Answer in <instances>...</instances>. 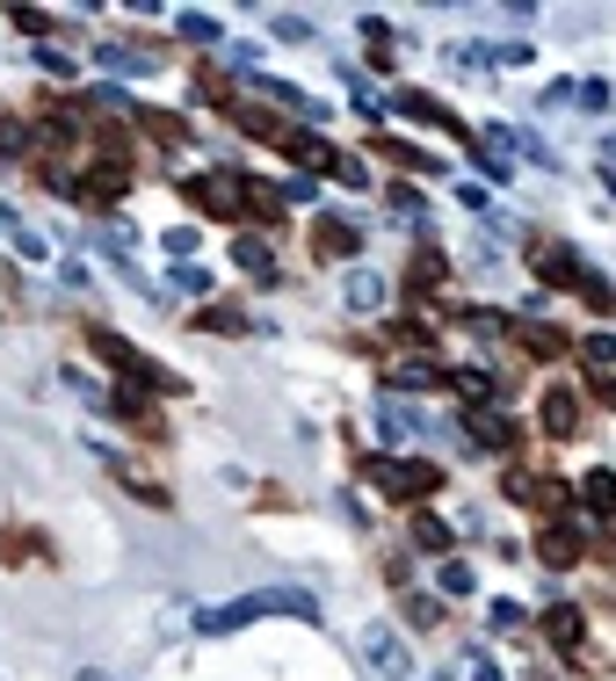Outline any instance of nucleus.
Returning <instances> with one entry per match:
<instances>
[{"instance_id": "10", "label": "nucleus", "mask_w": 616, "mask_h": 681, "mask_svg": "<svg viewBox=\"0 0 616 681\" xmlns=\"http://www.w3.org/2000/svg\"><path fill=\"white\" fill-rule=\"evenodd\" d=\"M385 385H399V392H442V385H450V370H436L428 355H406V363L385 370ZM399 392H392V399H399Z\"/></svg>"}, {"instance_id": "8", "label": "nucleus", "mask_w": 616, "mask_h": 681, "mask_svg": "<svg viewBox=\"0 0 616 681\" xmlns=\"http://www.w3.org/2000/svg\"><path fill=\"white\" fill-rule=\"evenodd\" d=\"M123 189H131V167H109V160H102V167H95V175H80V182H73L66 196H80L88 210H109V204H117Z\"/></svg>"}, {"instance_id": "4", "label": "nucleus", "mask_w": 616, "mask_h": 681, "mask_svg": "<svg viewBox=\"0 0 616 681\" xmlns=\"http://www.w3.org/2000/svg\"><path fill=\"white\" fill-rule=\"evenodd\" d=\"M370 479L392 501H436L442 493V464H428V457H385V464H370Z\"/></svg>"}, {"instance_id": "29", "label": "nucleus", "mask_w": 616, "mask_h": 681, "mask_svg": "<svg viewBox=\"0 0 616 681\" xmlns=\"http://www.w3.org/2000/svg\"><path fill=\"white\" fill-rule=\"evenodd\" d=\"M406 624H414V630H436V624H442V594H406Z\"/></svg>"}, {"instance_id": "28", "label": "nucleus", "mask_w": 616, "mask_h": 681, "mask_svg": "<svg viewBox=\"0 0 616 681\" xmlns=\"http://www.w3.org/2000/svg\"><path fill=\"white\" fill-rule=\"evenodd\" d=\"M450 385L464 392V406H493V377H486V370H450Z\"/></svg>"}, {"instance_id": "31", "label": "nucleus", "mask_w": 616, "mask_h": 681, "mask_svg": "<svg viewBox=\"0 0 616 681\" xmlns=\"http://www.w3.org/2000/svg\"><path fill=\"white\" fill-rule=\"evenodd\" d=\"M327 175H334L341 189H363V182H370V167H363L355 153H334V160H327Z\"/></svg>"}, {"instance_id": "13", "label": "nucleus", "mask_w": 616, "mask_h": 681, "mask_svg": "<svg viewBox=\"0 0 616 681\" xmlns=\"http://www.w3.org/2000/svg\"><path fill=\"white\" fill-rule=\"evenodd\" d=\"M392 102H399L406 117H421V123H442V131H458V139H472V131H464V123H458V109H442L436 95H421V88H399V95H392Z\"/></svg>"}, {"instance_id": "1", "label": "nucleus", "mask_w": 616, "mask_h": 681, "mask_svg": "<svg viewBox=\"0 0 616 681\" xmlns=\"http://www.w3.org/2000/svg\"><path fill=\"white\" fill-rule=\"evenodd\" d=\"M254 616H319V602L305 587H262V594H240V602L196 609V624H204V630H246Z\"/></svg>"}, {"instance_id": "2", "label": "nucleus", "mask_w": 616, "mask_h": 681, "mask_svg": "<svg viewBox=\"0 0 616 681\" xmlns=\"http://www.w3.org/2000/svg\"><path fill=\"white\" fill-rule=\"evenodd\" d=\"M88 349L102 355L109 370H123V377H131L139 392H153V399H160V392H182V377H175V370H160L153 355H139L131 341H123V333H109V327H95V333H88Z\"/></svg>"}, {"instance_id": "23", "label": "nucleus", "mask_w": 616, "mask_h": 681, "mask_svg": "<svg viewBox=\"0 0 616 681\" xmlns=\"http://www.w3.org/2000/svg\"><path fill=\"white\" fill-rule=\"evenodd\" d=\"M370 153H385L392 167H414V175H436V153H421V145H406V139H377Z\"/></svg>"}, {"instance_id": "40", "label": "nucleus", "mask_w": 616, "mask_h": 681, "mask_svg": "<svg viewBox=\"0 0 616 681\" xmlns=\"http://www.w3.org/2000/svg\"><path fill=\"white\" fill-rule=\"evenodd\" d=\"M30 543H36V537H15V529H0V565H22L15 551H30Z\"/></svg>"}, {"instance_id": "44", "label": "nucleus", "mask_w": 616, "mask_h": 681, "mask_svg": "<svg viewBox=\"0 0 616 681\" xmlns=\"http://www.w3.org/2000/svg\"><path fill=\"white\" fill-rule=\"evenodd\" d=\"M602 399H609V406H616V377H602Z\"/></svg>"}, {"instance_id": "16", "label": "nucleus", "mask_w": 616, "mask_h": 681, "mask_svg": "<svg viewBox=\"0 0 616 681\" xmlns=\"http://www.w3.org/2000/svg\"><path fill=\"white\" fill-rule=\"evenodd\" d=\"M515 341H522L529 355H544V363H551V355H565V349H573V333L544 327V319H515Z\"/></svg>"}, {"instance_id": "42", "label": "nucleus", "mask_w": 616, "mask_h": 681, "mask_svg": "<svg viewBox=\"0 0 616 681\" xmlns=\"http://www.w3.org/2000/svg\"><path fill=\"white\" fill-rule=\"evenodd\" d=\"M501 493H508V501H529V493H537V479H529V472H508V479H501Z\"/></svg>"}, {"instance_id": "33", "label": "nucleus", "mask_w": 616, "mask_h": 681, "mask_svg": "<svg viewBox=\"0 0 616 681\" xmlns=\"http://www.w3.org/2000/svg\"><path fill=\"white\" fill-rule=\"evenodd\" d=\"M581 355H587L595 370H616V333H587V341H581Z\"/></svg>"}, {"instance_id": "38", "label": "nucleus", "mask_w": 616, "mask_h": 681, "mask_svg": "<svg viewBox=\"0 0 616 681\" xmlns=\"http://www.w3.org/2000/svg\"><path fill=\"white\" fill-rule=\"evenodd\" d=\"M102 66H117V73H139V66H145V52H123V44H102Z\"/></svg>"}, {"instance_id": "22", "label": "nucleus", "mask_w": 616, "mask_h": 681, "mask_svg": "<svg viewBox=\"0 0 616 681\" xmlns=\"http://www.w3.org/2000/svg\"><path fill=\"white\" fill-rule=\"evenodd\" d=\"M442 276H450V262H442V246H421V254L406 262V283H414V290H442Z\"/></svg>"}, {"instance_id": "41", "label": "nucleus", "mask_w": 616, "mask_h": 681, "mask_svg": "<svg viewBox=\"0 0 616 681\" xmlns=\"http://www.w3.org/2000/svg\"><path fill=\"white\" fill-rule=\"evenodd\" d=\"M458 327H472V333H501V327H508V319H501V312H464Z\"/></svg>"}, {"instance_id": "21", "label": "nucleus", "mask_w": 616, "mask_h": 681, "mask_svg": "<svg viewBox=\"0 0 616 681\" xmlns=\"http://www.w3.org/2000/svg\"><path fill=\"white\" fill-rule=\"evenodd\" d=\"M385 276H377V268H355L349 276V312H377V305H385Z\"/></svg>"}, {"instance_id": "20", "label": "nucleus", "mask_w": 616, "mask_h": 681, "mask_svg": "<svg viewBox=\"0 0 616 681\" xmlns=\"http://www.w3.org/2000/svg\"><path fill=\"white\" fill-rule=\"evenodd\" d=\"M283 153H290V167H319V175H327L334 145H327V139H312V131H283Z\"/></svg>"}, {"instance_id": "11", "label": "nucleus", "mask_w": 616, "mask_h": 681, "mask_svg": "<svg viewBox=\"0 0 616 681\" xmlns=\"http://www.w3.org/2000/svg\"><path fill=\"white\" fill-rule=\"evenodd\" d=\"M240 218H254V226H276V218H283V189H276V182L240 175Z\"/></svg>"}, {"instance_id": "30", "label": "nucleus", "mask_w": 616, "mask_h": 681, "mask_svg": "<svg viewBox=\"0 0 616 681\" xmlns=\"http://www.w3.org/2000/svg\"><path fill=\"white\" fill-rule=\"evenodd\" d=\"M117 479L131 486V501H139V507H167V486H153V479H139L131 464H117Z\"/></svg>"}, {"instance_id": "47", "label": "nucleus", "mask_w": 616, "mask_h": 681, "mask_svg": "<svg viewBox=\"0 0 616 681\" xmlns=\"http://www.w3.org/2000/svg\"><path fill=\"white\" fill-rule=\"evenodd\" d=\"M609 523H616V515H609Z\"/></svg>"}, {"instance_id": "24", "label": "nucleus", "mask_w": 616, "mask_h": 681, "mask_svg": "<svg viewBox=\"0 0 616 681\" xmlns=\"http://www.w3.org/2000/svg\"><path fill=\"white\" fill-rule=\"evenodd\" d=\"M254 327V319L240 312V305H204V312H196V333H246Z\"/></svg>"}, {"instance_id": "9", "label": "nucleus", "mask_w": 616, "mask_h": 681, "mask_svg": "<svg viewBox=\"0 0 616 681\" xmlns=\"http://www.w3.org/2000/svg\"><path fill=\"white\" fill-rule=\"evenodd\" d=\"M587 559V543H581V529H565V523H551L544 537H537V565H551V573H565V565H581Z\"/></svg>"}, {"instance_id": "12", "label": "nucleus", "mask_w": 616, "mask_h": 681, "mask_svg": "<svg viewBox=\"0 0 616 681\" xmlns=\"http://www.w3.org/2000/svg\"><path fill=\"white\" fill-rule=\"evenodd\" d=\"M232 123H240L246 139L283 145V109H276V102H232Z\"/></svg>"}, {"instance_id": "34", "label": "nucleus", "mask_w": 616, "mask_h": 681, "mask_svg": "<svg viewBox=\"0 0 616 681\" xmlns=\"http://www.w3.org/2000/svg\"><path fill=\"white\" fill-rule=\"evenodd\" d=\"M175 290L204 297V290H211V268H196V262H182V268H175Z\"/></svg>"}, {"instance_id": "17", "label": "nucleus", "mask_w": 616, "mask_h": 681, "mask_svg": "<svg viewBox=\"0 0 616 681\" xmlns=\"http://www.w3.org/2000/svg\"><path fill=\"white\" fill-rule=\"evenodd\" d=\"M232 262H240L254 283H276V254H268L262 232H240V240H232Z\"/></svg>"}, {"instance_id": "32", "label": "nucleus", "mask_w": 616, "mask_h": 681, "mask_svg": "<svg viewBox=\"0 0 616 681\" xmlns=\"http://www.w3.org/2000/svg\"><path fill=\"white\" fill-rule=\"evenodd\" d=\"M529 501L544 507V515H565V507H573V493H565L559 479H537V493H529Z\"/></svg>"}, {"instance_id": "43", "label": "nucleus", "mask_w": 616, "mask_h": 681, "mask_svg": "<svg viewBox=\"0 0 616 681\" xmlns=\"http://www.w3.org/2000/svg\"><path fill=\"white\" fill-rule=\"evenodd\" d=\"M276 36H283V44H305V36H312V30H305L298 15H276Z\"/></svg>"}, {"instance_id": "3", "label": "nucleus", "mask_w": 616, "mask_h": 681, "mask_svg": "<svg viewBox=\"0 0 616 681\" xmlns=\"http://www.w3.org/2000/svg\"><path fill=\"white\" fill-rule=\"evenodd\" d=\"M355 652H363L370 681H414V652H406V638L392 624H363L355 630Z\"/></svg>"}, {"instance_id": "35", "label": "nucleus", "mask_w": 616, "mask_h": 681, "mask_svg": "<svg viewBox=\"0 0 616 681\" xmlns=\"http://www.w3.org/2000/svg\"><path fill=\"white\" fill-rule=\"evenodd\" d=\"M0 153H8V160H15V153H30V131H22L15 117H0Z\"/></svg>"}, {"instance_id": "25", "label": "nucleus", "mask_w": 616, "mask_h": 681, "mask_svg": "<svg viewBox=\"0 0 616 681\" xmlns=\"http://www.w3.org/2000/svg\"><path fill=\"white\" fill-rule=\"evenodd\" d=\"M377 428H385L392 442H414V436H421V420H414V406H399V399H385V406H377Z\"/></svg>"}, {"instance_id": "6", "label": "nucleus", "mask_w": 616, "mask_h": 681, "mask_svg": "<svg viewBox=\"0 0 616 681\" xmlns=\"http://www.w3.org/2000/svg\"><path fill=\"white\" fill-rule=\"evenodd\" d=\"M182 204L204 210V218H240V175H189Z\"/></svg>"}, {"instance_id": "26", "label": "nucleus", "mask_w": 616, "mask_h": 681, "mask_svg": "<svg viewBox=\"0 0 616 681\" xmlns=\"http://www.w3.org/2000/svg\"><path fill=\"white\" fill-rule=\"evenodd\" d=\"M450 543H458V529L442 515H414V551H450Z\"/></svg>"}, {"instance_id": "36", "label": "nucleus", "mask_w": 616, "mask_h": 681, "mask_svg": "<svg viewBox=\"0 0 616 681\" xmlns=\"http://www.w3.org/2000/svg\"><path fill=\"white\" fill-rule=\"evenodd\" d=\"M442 594H472V565H464V559L442 565Z\"/></svg>"}, {"instance_id": "46", "label": "nucleus", "mask_w": 616, "mask_h": 681, "mask_svg": "<svg viewBox=\"0 0 616 681\" xmlns=\"http://www.w3.org/2000/svg\"><path fill=\"white\" fill-rule=\"evenodd\" d=\"M80 681H109V674H95V667H88V674H80Z\"/></svg>"}, {"instance_id": "14", "label": "nucleus", "mask_w": 616, "mask_h": 681, "mask_svg": "<svg viewBox=\"0 0 616 681\" xmlns=\"http://www.w3.org/2000/svg\"><path fill=\"white\" fill-rule=\"evenodd\" d=\"M544 436L551 442L581 436V399H573V392H544Z\"/></svg>"}, {"instance_id": "15", "label": "nucleus", "mask_w": 616, "mask_h": 681, "mask_svg": "<svg viewBox=\"0 0 616 681\" xmlns=\"http://www.w3.org/2000/svg\"><path fill=\"white\" fill-rule=\"evenodd\" d=\"M544 638L559 652H581V638H587V616L573 609V602H559V609H544Z\"/></svg>"}, {"instance_id": "18", "label": "nucleus", "mask_w": 616, "mask_h": 681, "mask_svg": "<svg viewBox=\"0 0 616 681\" xmlns=\"http://www.w3.org/2000/svg\"><path fill=\"white\" fill-rule=\"evenodd\" d=\"M139 131H145L153 145H175V153L189 145V123H182L175 109H139Z\"/></svg>"}, {"instance_id": "5", "label": "nucleus", "mask_w": 616, "mask_h": 681, "mask_svg": "<svg viewBox=\"0 0 616 681\" xmlns=\"http://www.w3.org/2000/svg\"><path fill=\"white\" fill-rule=\"evenodd\" d=\"M529 268H537L544 290H587V276H595V268H587L573 246H559V240H529Z\"/></svg>"}, {"instance_id": "7", "label": "nucleus", "mask_w": 616, "mask_h": 681, "mask_svg": "<svg viewBox=\"0 0 616 681\" xmlns=\"http://www.w3.org/2000/svg\"><path fill=\"white\" fill-rule=\"evenodd\" d=\"M464 436H472L479 450H515V442H522V428H515L501 406H464Z\"/></svg>"}, {"instance_id": "37", "label": "nucleus", "mask_w": 616, "mask_h": 681, "mask_svg": "<svg viewBox=\"0 0 616 681\" xmlns=\"http://www.w3.org/2000/svg\"><path fill=\"white\" fill-rule=\"evenodd\" d=\"M182 36H189V44H218V22L211 15H182Z\"/></svg>"}, {"instance_id": "45", "label": "nucleus", "mask_w": 616, "mask_h": 681, "mask_svg": "<svg viewBox=\"0 0 616 681\" xmlns=\"http://www.w3.org/2000/svg\"><path fill=\"white\" fill-rule=\"evenodd\" d=\"M602 160H609V167H616V139H609V145H602Z\"/></svg>"}, {"instance_id": "19", "label": "nucleus", "mask_w": 616, "mask_h": 681, "mask_svg": "<svg viewBox=\"0 0 616 681\" xmlns=\"http://www.w3.org/2000/svg\"><path fill=\"white\" fill-rule=\"evenodd\" d=\"M312 254H319V262H349V254H355V226L319 218V226H312Z\"/></svg>"}, {"instance_id": "39", "label": "nucleus", "mask_w": 616, "mask_h": 681, "mask_svg": "<svg viewBox=\"0 0 616 681\" xmlns=\"http://www.w3.org/2000/svg\"><path fill=\"white\" fill-rule=\"evenodd\" d=\"M385 204H392V218H414V210H421V196L406 189V182H392V196H385Z\"/></svg>"}, {"instance_id": "27", "label": "nucleus", "mask_w": 616, "mask_h": 681, "mask_svg": "<svg viewBox=\"0 0 616 681\" xmlns=\"http://www.w3.org/2000/svg\"><path fill=\"white\" fill-rule=\"evenodd\" d=\"M581 501L595 507V515H616V472H587L581 479Z\"/></svg>"}]
</instances>
